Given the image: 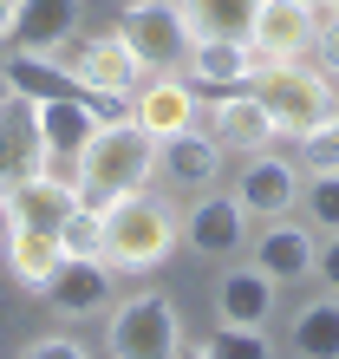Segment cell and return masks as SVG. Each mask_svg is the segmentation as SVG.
<instances>
[{
  "label": "cell",
  "mask_w": 339,
  "mask_h": 359,
  "mask_svg": "<svg viewBox=\"0 0 339 359\" xmlns=\"http://www.w3.org/2000/svg\"><path fill=\"white\" fill-rule=\"evenodd\" d=\"M98 222H104V242H98V262L118 268V274H151L170 262V248L183 242V222L151 196H118V203H98Z\"/></svg>",
  "instance_id": "obj_1"
},
{
  "label": "cell",
  "mask_w": 339,
  "mask_h": 359,
  "mask_svg": "<svg viewBox=\"0 0 339 359\" xmlns=\"http://www.w3.org/2000/svg\"><path fill=\"white\" fill-rule=\"evenodd\" d=\"M151 177H157V137L144 131L137 118L98 124V137L85 144V157H78V196L85 203L137 196V189H151Z\"/></svg>",
  "instance_id": "obj_2"
},
{
  "label": "cell",
  "mask_w": 339,
  "mask_h": 359,
  "mask_svg": "<svg viewBox=\"0 0 339 359\" xmlns=\"http://www.w3.org/2000/svg\"><path fill=\"white\" fill-rule=\"evenodd\" d=\"M254 92H261L274 131L287 137H307L320 131V124L339 111V79H326L313 59H287V66H268L261 79H254Z\"/></svg>",
  "instance_id": "obj_3"
},
{
  "label": "cell",
  "mask_w": 339,
  "mask_h": 359,
  "mask_svg": "<svg viewBox=\"0 0 339 359\" xmlns=\"http://www.w3.org/2000/svg\"><path fill=\"white\" fill-rule=\"evenodd\" d=\"M104 346H111V359H177L183 320H177V307H170V294L124 301L111 313V327H104Z\"/></svg>",
  "instance_id": "obj_4"
},
{
  "label": "cell",
  "mask_w": 339,
  "mask_h": 359,
  "mask_svg": "<svg viewBox=\"0 0 339 359\" xmlns=\"http://www.w3.org/2000/svg\"><path fill=\"white\" fill-rule=\"evenodd\" d=\"M118 33L131 39V53H137L151 72L183 66V53L196 46V33H189V13H183V0H124V13H118Z\"/></svg>",
  "instance_id": "obj_5"
},
{
  "label": "cell",
  "mask_w": 339,
  "mask_h": 359,
  "mask_svg": "<svg viewBox=\"0 0 339 359\" xmlns=\"http://www.w3.org/2000/svg\"><path fill=\"white\" fill-rule=\"evenodd\" d=\"M66 66H72V79H78L85 92H124V98L151 79V66L131 53V39H124L118 27H111V33H85V39H72V59H66Z\"/></svg>",
  "instance_id": "obj_6"
},
{
  "label": "cell",
  "mask_w": 339,
  "mask_h": 359,
  "mask_svg": "<svg viewBox=\"0 0 339 359\" xmlns=\"http://www.w3.org/2000/svg\"><path fill=\"white\" fill-rule=\"evenodd\" d=\"M313 33H320V13H313V7H300V0H254L248 46H254V59H261V72L287 66V59H307Z\"/></svg>",
  "instance_id": "obj_7"
},
{
  "label": "cell",
  "mask_w": 339,
  "mask_h": 359,
  "mask_svg": "<svg viewBox=\"0 0 339 359\" xmlns=\"http://www.w3.org/2000/svg\"><path fill=\"white\" fill-rule=\"evenodd\" d=\"M254 268H261L274 287L313 281V268H320V229L313 222H287V216L261 222V236H254Z\"/></svg>",
  "instance_id": "obj_8"
},
{
  "label": "cell",
  "mask_w": 339,
  "mask_h": 359,
  "mask_svg": "<svg viewBox=\"0 0 339 359\" xmlns=\"http://www.w3.org/2000/svg\"><path fill=\"white\" fill-rule=\"evenodd\" d=\"M78 20L85 0H13V27L0 39V53H66Z\"/></svg>",
  "instance_id": "obj_9"
},
{
  "label": "cell",
  "mask_w": 339,
  "mask_h": 359,
  "mask_svg": "<svg viewBox=\"0 0 339 359\" xmlns=\"http://www.w3.org/2000/svg\"><path fill=\"white\" fill-rule=\"evenodd\" d=\"M242 242H248V209H242L235 189H228V196L189 203V216H183V248L189 255L222 262V255H242Z\"/></svg>",
  "instance_id": "obj_10"
},
{
  "label": "cell",
  "mask_w": 339,
  "mask_h": 359,
  "mask_svg": "<svg viewBox=\"0 0 339 359\" xmlns=\"http://www.w3.org/2000/svg\"><path fill=\"white\" fill-rule=\"evenodd\" d=\"M209 137L222 144V157L228 151H242V157L268 151V144H274V118H268L261 92L235 86V92H222V98H209Z\"/></svg>",
  "instance_id": "obj_11"
},
{
  "label": "cell",
  "mask_w": 339,
  "mask_h": 359,
  "mask_svg": "<svg viewBox=\"0 0 339 359\" xmlns=\"http://www.w3.org/2000/svg\"><path fill=\"white\" fill-rule=\"evenodd\" d=\"M235 196H242L248 216H261V222L293 216V209H300V163H287V157H274V151H254L248 170H242V183H235Z\"/></svg>",
  "instance_id": "obj_12"
},
{
  "label": "cell",
  "mask_w": 339,
  "mask_h": 359,
  "mask_svg": "<svg viewBox=\"0 0 339 359\" xmlns=\"http://www.w3.org/2000/svg\"><path fill=\"white\" fill-rule=\"evenodd\" d=\"M131 118H137L157 144L177 137V131H189V124H196V92H189V79H177V72H151V79L131 92Z\"/></svg>",
  "instance_id": "obj_13"
},
{
  "label": "cell",
  "mask_w": 339,
  "mask_h": 359,
  "mask_svg": "<svg viewBox=\"0 0 339 359\" xmlns=\"http://www.w3.org/2000/svg\"><path fill=\"white\" fill-rule=\"evenodd\" d=\"M39 294H46V307H59L66 320H85V313L111 307V268H104L98 255H66Z\"/></svg>",
  "instance_id": "obj_14"
},
{
  "label": "cell",
  "mask_w": 339,
  "mask_h": 359,
  "mask_svg": "<svg viewBox=\"0 0 339 359\" xmlns=\"http://www.w3.org/2000/svg\"><path fill=\"white\" fill-rule=\"evenodd\" d=\"M78 203H85L78 189L53 183V177H39V170L0 189V216H7V222H27V229H53V236L66 229V216H72Z\"/></svg>",
  "instance_id": "obj_15"
},
{
  "label": "cell",
  "mask_w": 339,
  "mask_h": 359,
  "mask_svg": "<svg viewBox=\"0 0 339 359\" xmlns=\"http://www.w3.org/2000/svg\"><path fill=\"white\" fill-rule=\"evenodd\" d=\"M183 72H189V86L235 92V86H254V79H261V59H254L248 39H196V46L183 53Z\"/></svg>",
  "instance_id": "obj_16"
},
{
  "label": "cell",
  "mask_w": 339,
  "mask_h": 359,
  "mask_svg": "<svg viewBox=\"0 0 339 359\" xmlns=\"http://www.w3.org/2000/svg\"><path fill=\"white\" fill-rule=\"evenodd\" d=\"M157 177H170L177 189H209V183L222 177V144L189 124V131H177V137L157 144Z\"/></svg>",
  "instance_id": "obj_17"
},
{
  "label": "cell",
  "mask_w": 339,
  "mask_h": 359,
  "mask_svg": "<svg viewBox=\"0 0 339 359\" xmlns=\"http://www.w3.org/2000/svg\"><path fill=\"white\" fill-rule=\"evenodd\" d=\"M0 86H7L13 98H27V104L85 92L78 79H72V66H66V53H7V72H0Z\"/></svg>",
  "instance_id": "obj_18"
},
{
  "label": "cell",
  "mask_w": 339,
  "mask_h": 359,
  "mask_svg": "<svg viewBox=\"0 0 339 359\" xmlns=\"http://www.w3.org/2000/svg\"><path fill=\"white\" fill-rule=\"evenodd\" d=\"M39 124H33V104L27 98H13V92H0V189L20 183V177H33V163H39Z\"/></svg>",
  "instance_id": "obj_19"
},
{
  "label": "cell",
  "mask_w": 339,
  "mask_h": 359,
  "mask_svg": "<svg viewBox=\"0 0 339 359\" xmlns=\"http://www.w3.org/2000/svg\"><path fill=\"white\" fill-rule=\"evenodd\" d=\"M33 124H39V144H46V151H66V157H85V144L98 137V118H92V104H85V92L39 98L33 104Z\"/></svg>",
  "instance_id": "obj_20"
},
{
  "label": "cell",
  "mask_w": 339,
  "mask_h": 359,
  "mask_svg": "<svg viewBox=\"0 0 339 359\" xmlns=\"http://www.w3.org/2000/svg\"><path fill=\"white\" fill-rule=\"evenodd\" d=\"M216 320H228V327H268L274 320V281L261 268H228L216 281Z\"/></svg>",
  "instance_id": "obj_21"
},
{
  "label": "cell",
  "mask_w": 339,
  "mask_h": 359,
  "mask_svg": "<svg viewBox=\"0 0 339 359\" xmlns=\"http://www.w3.org/2000/svg\"><path fill=\"white\" fill-rule=\"evenodd\" d=\"M287 346L293 359H339V294H313V301L293 307Z\"/></svg>",
  "instance_id": "obj_22"
},
{
  "label": "cell",
  "mask_w": 339,
  "mask_h": 359,
  "mask_svg": "<svg viewBox=\"0 0 339 359\" xmlns=\"http://www.w3.org/2000/svg\"><path fill=\"white\" fill-rule=\"evenodd\" d=\"M59 262H66V242H59L53 229L7 222V268H13V281H27V287H46Z\"/></svg>",
  "instance_id": "obj_23"
},
{
  "label": "cell",
  "mask_w": 339,
  "mask_h": 359,
  "mask_svg": "<svg viewBox=\"0 0 339 359\" xmlns=\"http://www.w3.org/2000/svg\"><path fill=\"white\" fill-rule=\"evenodd\" d=\"M183 13L196 39H248L254 27V0H183Z\"/></svg>",
  "instance_id": "obj_24"
},
{
  "label": "cell",
  "mask_w": 339,
  "mask_h": 359,
  "mask_svg": "<svg viewBox=\"0 0 339 359\" xmlns=\"http://www.w3.org/2000/svg\"><path fill=\"white\" fill-rule=\"evenodd\" d=\"M209 353H216V359H274L268 327H228V320H216V333H209Z\"/></svg>",
  "instance_id": "obj_25"
},
{
  "label": "cell",
  "mask_w": 339,
  "mask_h": 359,
  "mask_svg": "<svg viewBox=\"0 0 339 359\" xmlns=\"http://www.w3.org/2000/svg\"><path fill=\"white\" fill-rule=\"evenodd\" d=\"M300 203H307V222L320 229V236H333V229H339V170H326V177H307Z\"/></svg>",
  "instance_id": "obj_26"
},
{
  "label": "cell",
  "mask_w": 339,
  "mask_h": 359,
  "mask_svg": "<svg viewBox=\"0 0 339 359\" xmlns=\"http://www.w3.org/2000/svg\"><path fill=\"white\" fill-rule=\"evenodd\" d=\"M300 170H307V177L339 170V111L320 124V131H307V137H300Z\"/></svg>",
  "instance_id": "obj_27"
},
{
  "label": "cell",
  "mask_w": 339,
  "mask_h": 359,
  "mask_svg": "<svg viewBox=\"0 0 339 359\" xmlns=\"http://www.w3.org/2000/svg\"><path fill=\"white\" fill-rule=\"evenodd\" d=\"M59 242H66V255H98V242H104V222H98V203H78L66 229H59Z\"/></svg>",
  "instance_id": "obj_28"
},
{
  "label": "cell",
  "mask_w": 339,
  "mask_h": 359,
  "mask_svg": "<svg viewBox=\"0 0 339 359\" xmlns=\"http://www.w3.org/2000/svg\"><path fill=\"white\" fill-rule=\"evenodd\" d=\"M307 59H313L326 79H339V13L320 20V33H313V53H307Z\"/></svg>",
  "instance_id": "obj_29"
},
{
  "label": "cell",
  "mask_w": 339,
  "mask_h": 359,
  "mask_svg": "<svg viewBox=\"0 0 339 359\" xmlns=\"http://www.w3.org/2000/svg\"><path fill=\"white\" fill-rule=\"evenodd\" d=\"M20 359H92V353H85L78 340H66V333H46V340H33Z\"/></svg>",
  "instance_id": "obj_30"
},
{
  "label": "cell",
  "mask_w": 339,
  "mask_h": 359,
  "mask_svg": "<svg viewBox=\"0 0 339 359\" xmlns=\"http://www.w3.org/2000/svg\"><path fill=\"white\" fill-rule=\"evenodd\" d=\"M313 274L326 281V294H339V229H333V236H320V268H313Z\"/></svg>",
  "instance_id": "obj_31"
},
{
  "label": "cell",
  "mask_w": 339,
  "mask_h": 359,
  "mask_svg": "<svg viewBox=\"0 0 339 359\" xmlns=\"http://www.w3.org/2000/svg\"><path fill=\"white\" fill-rule=\"evenodd\" d=\"M177 359H216V353H209V340H183V346H177Z\"/></svg>",
  "instance_id": "obj_32"
},
{
  "label": "cell",
  "mask_w": 339,
  "mask_h": 359,
  "mask_svg": "<svg viewBox=\"0 0 339 359\" xmlns=\"http://www.w3.org/2000/svg\"><path fill=\"white\" fill-rule=\"evenodd\" d=\"M7 27H13V0H0V39H7Z\"/></svg>",
  "instance_id": "obj_33"
},
{
  "label": "cell",
  "mask_w": 339,
  "mask_h": 359,
  "mask_svg": "<svg viewBox=\"0 0 339 359\" xmlns=\"http://www.w3.org/2000/svg\"><path fill=\"white\" fill-rule=\"evenodd\" d=\"M300 7H313V13H326V7H333V0H300Z\"/></svg>",
  "instance_id": "obj_34"
},
{
  "label": "cell",
  "mask_w": 339,
  "mask_h": 359,
  "mask_svg": "<svg viewBox=\"0 0 339 359\" xmlns=\"http://www.w3.org/2000/svg\"><path fill=\"white\" fill-rule=\"evenodd\" d=\"M326 13H339V0H333V7H326Z\"/></svg>",
  "instance_id": "obj_35"
},
{
  "label": "cell",
  "mask_w": 339,
  "mask_h": 359,
  "mask_svg": "<svg viewBox=\"0 0 339 359\" xmlns=\"http://www.w3.org/2000/svg\"><path fill=\"white\" fill-rule=\"evenodd\" d=\"M0 92H7V86H0Z\"/></svg>",
  "instance_id": "obj_36"
}]
</instances>
